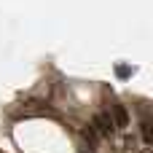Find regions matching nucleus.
<instances>
[{"label": "nucleus", "instance_id": "2", "mask_svg": "<svg viewBox=\"0 0 153 153\" xmlns=\"http://www.w3.org/2000/svg\"><path fill=\"white\" fill-rule=\"evenodd\" d=\"M113 113H116V124H113V126H121V129H124V126L129 124V116H126V110H124L121 105H113Z\"/></svg>", "mask_w": 153, "mask_h": 153}, {"label": "nucleus", "instance_id": "1", "mask_svg": "<svg viewBox=\"0 0 153 153\" xmlns=\"http://www.w3.org/2000/svg\"><path fill=\"white\" fill-rule=\"evenodd\" d=\"M94 126H97L100 134H110V132H113V118H110V113H100V116L94 118Z\"/></svg>", "mask_w": 153, "mask_h": 153}, {"label": "nucleus", "instance_id": "4", "mask_svg": "<svg viewBox=\"0 0 153 153\" xmlns=\"http://www.w3.org/2000/svg\"><path fill=\"white\" fill-rule=\"evenodd\" d=\"M129 73H132V70H129V67H124V65H121V67H118V75H121V78H126V75H129Z\"/></svg>", "mask_w": 153, "mask_h": 153}, {"label": "nucleus", "instance_id": "3", "mask_svg": "<svg viewBox=\"0 0 153 153\" xmlns=\"http://www.w3.org/2000/svg\"><path fill=\"white\" fill-rule=\"evenodd\" d=\"M143 140H145V145H151V124L148 121H143Z\"/></svg>", "mask_w": 153, "mask_h": 153}]
</instances>
